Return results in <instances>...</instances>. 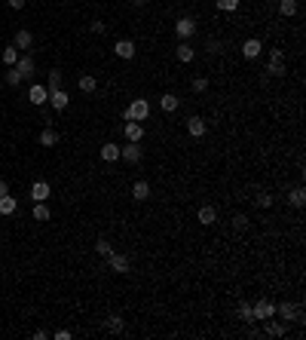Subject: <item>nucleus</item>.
Wrapping results in <instances>:
<instances>
[{
    "label": "nucleus",
    "mask_w": 306,
    "mask_h": 340,
    "mask_svg": "<svg viewBox=\"0 0 306 340\" xmlns=\"http://www.w3.org/2000/svg\"><path fill=\"white\" fill-rule=\"evenodd\" d=\"M114 56H117V59H125V62L135 59V43H132V40H117Z\"/></svg>",
    "instance_id": "ddd939ff"
},
{
    "label": "nucleus",
    "mask_w": 306,
    "mask_h": 340,
    "mask_svg": "<svg viewBox=\"0 0 306 340\" xmlns=\"http://www.w3.org/2000/svg\"><path fill=\"white\" fill-rule=\"evenodd\" d=\"M49 193H52V187H49L46 181H34V184H31V200H34V203H46Z\"/></svg>",
    "instance_id": "9d476101"
},
{
    "label": "nucleus",
    "mask_w": 306,
    "mask_h": 340,
    "mask_svg": "<svg viewBox=\"0 0 306 340\" xmlns=\"http://www.w3.org/2000/svg\"><path fill=\"white\" fill-rule=\"evenodd\" d=\"M12 68L19 70V77H22V80H28V77L34 74V68H37V65H34V59H31V56H19V62H15Z\"/></svg>",
    "instance_id": "9b49d317"
},
{
    "label": "nucleus",
    "mask_w": 306,
    "mask_h": 340,
    "mask_svg": "<svg viewBox=\"0 0 306 340\" xmlns=\"http://www.w3.org/2000/svg\"><path fill=\"white\" fill-rule=\"evenodd\" d=\"M132 3H138V6H144V3H147V0H132Z\"/></svg>",
    "instance_id": "37998d69"
},
{
    "label": "nucleus",
    "mask_w": 306,
    "mask_h": 340,
    "mask_svg": "<svg viewBox=\"0 0 306 340\" xmlns=\"http://www.w3.org/2000/svg\"><path fill=\"white\" fill-rule=\"evenodd\" d=\"M196 221H199L202 227H211L214 221H218V208H214V205H202L199 211H196Z\"/></svg>",
    "instance_id": "f8f14e48"
},
{
    "label": "nucleus",
    "mask_w": 306,
    "mask_h": 340,
    "mask_svg": "<svg viewBox=\"0 0 306 340\" xmlns=\"http://www.w3.org/2000/svg\"><path fill=\"white\" fill-rule=\"evenodd\" d=\"M187 132H190V138H202L205 135V120L202 117H190L187 120Z\"/></svg>",
    "instance_id": "f3484780"
},
{
    "label": "nucleus",
    "mask_w": 306,
    "mask_h": 340,
    "mask_svg": "<svg viewBox=\"0 0 306 340\" xmlns=\"http://www.w3.org/2000/svg\"><path fill=\"white\" fill-rule=\"evenodd\" d=\"M40 144H43V147H56V144H59V132H56V129H43V132H40Z\"/></svg>",
    "instance_id": "a878e982"
},
{
    "label": "nucleus",
    "mask_w": 306,
    "mask_h": 340,
    "mask_svg": "<svg viewBox=\"0 0 306 340\" xmlns=\"http://www.w3.org/2000/svg\"><path fill=\"white\" fill-rule=\"evenodd\" d=\"M9 6H12V9H22V6H25V0H9Z\"/></svg>",
    "instance_id": "a19ab883"
},
{
    "label": "nucleus",
    "mask_w": 306,
    "mask_h": 340,
    "mask_svg": "<svg viewBox=\"0 0 306 340\" xmlns=\"http://www.w3.org/2000/svg\"><path fill=\"white\" fill-rule=\"evenodd\" d=\"M15 208H19V200H15V196H0V214H3V218H9V214H15Z\"/></svg>",
    "instance_id": "a211bd4d"
},
{
    "label": "nucleus",
    "mask_w": 306,
    "mask_h": 340,
    "mask_svg": "<svg viewBox=\"0 0 306 340\" xmlns=\"http://www.w3.org/2000/svg\"><path fill=\"white\" fill-rule=\"evenodd\" d=\"M132 196H135L138 203H144V200H150V184L144 181V178H141V181H135V184H132Z\"/></svg>",
    "instance_id": "6ab92c4d"
},
{
    "label": "nucleus",
    "mask_w": 306,
    "mask_h": 340,
    "mask_svg": "<svg viewBox=\"0 0 306 340\" xmlns=\"http://www.w3.org/2000/svg\"><path fill=\"white\" fill-rule=\"evenodd\" d=\"M125 141H135V144H141V138H144V123H135V120H125Z\"/></svg>",
    "instance_id": "423d86ee"
},
{
    "label": "nucleus",
    "mask_w": 306,
    "mask_h": 340,
    "mask_svg": "<svg viewBox=\"0 0 306 340\" xmlns=\"http://www.w3.org/2000/svg\"><path fill=\"white\" fill-rule=\"evenodd\" d=\"M214 6L221 12H236L239 9V0H214Z\"/></svg>",
    "instance_id": "72a5a7b5"
},
{
    "label": "nucleus",
    "mask_w": 306,
    "mask_h": 340,
    "mask_svg": "<svg viewBox=\"0 0 306 340\" xmlns=\"http://www.w3.org/2000/svg\"><path fill=\"white\" fill-rule=\"evenodd\" d=\"M107 261H111V270H114V273H120V276H125V273L132 270V264H129V258H125V255L111 252V255H107Z\"/></svg>",
    "instance_id": "0eeeda50"
},
{
    "label": "nucleus",
    "mask_w": 306,
    "mask_h": 340,
    "mask_svg": "<svg viewBox=\"0 0 306 340\" xmlns=\"http://www.w3.org/2000/svg\"><path fill=\"white\" fill-rule=\"evenodd\" d=\"M46 89H49V92H56V89H61V70H49Z\"/></svg>",
    "instance_id": "c756f323"
},
{
    "label": "nucleus",
    "mask_w": 306,
    "mask_h": 340,
    "mask_svg": "<svg viewBox=\"0 0 306 340\" xmlns=\"http://www.w3.org/2000/svg\"><path fill=\"white\" fill-rule=\"evenodd\" d=\"M260 52H263V43H260L257 37H248V40L242 43V56H245V59H257Z\"/></svg>",
    "instance_id": "4468645a"
},
{
    "label": "nucleus",
    "mask_w": 306,
    "mask_h": 340,
    "mask_svg": "<svg viewBox=\"0 0 306 340\" xmlns=\"http://www.w3.org/2000/svg\"><path fill=\"white\" fill-rule=\"evenodd\" d=\"M205 89H208V80L205 77H196L193 80V92H205Z\"/></svg>",
    "instance_id": "e433bc0d"
},
{
    "label": "nucleus",
    "mask_w": 306,
    "mask_h": 340,
    "mask_svg": "<svg viewBox=\"0 0 306 340\" xmlns=\"http://www.w3.org/2000/svg\"><path fill=\"white\" fill-rule=\"evenodd\" d=\"M175 34H178V37H181V40L193 37V34H196V22L190 19V15H181V19L175 22Z\"/></svg>",
    "instance_id": "39448f33"
},
{
    "label": "nucleus",
    "mask_w": 306,
    "mask_h": 340,
    "mask_svg": "<svg viewBox=\"0 0 306 340\" xmlns=\"http://www.w3.org/2000/svg\"><path fill=\"white\" fill-rule=\"evenodd\" d=\"M95 89H98V80L92 74H83L80 77V92H95Z\"/></svg>",
    "instance_id": "cd10ccee"
},
{
    "label": "nucleus",
    "mask_w": 306,
    "mask_h": 340,
    "mask_svg": "<svg viewBox=\"0 0 306 340\" xmlns=\"http://www.w3.org/2000/svg\"><path fill=\"white\" fill-rule=\"evenodd\" d=\"M19 83H22V77H19V70L12 68L9 74H6V86H19Z\"/></svg>",
    "instance_id": "4c0bfd02"
},
{
    "label": "nucleus",
    "mask_w": 306,
    "mask_h": 340,
    "mask_svg": "<svg viewBox=\"0 0 306 340\" xmlns=\"http://www.w3.org/2000/svg\"><path fill=\"white\" fill-rule=\"evenodd\" d=\"M122 328H125L122 316H117V313H111V316H107V331H111V334H122Z\"/></svg>",
    "instance_id": "b1692460"
},
{
    "label": "nucleus",
    "mask_w": 306,
    "mask_h": 340,
    "mask_svg": "<svg viewBox=\"0 0 306 340\" xmlns=\"http://www.w3.org/2000/svg\"><path fill=\"white\" fill-rule=\"evenodd\" d=\"M236 313H239L242 322H248V325L254 322V313H251V303H248V300H239V310H236Z\"/></svg>",
    "instance_id": "c85d7f7f"
},
{
    "label": "nucleus",
    "mask_w": 306,
    "mask_h": 340,
    "mask_svg": "<svg viewBox=\"0 0 306 340\" xmlns=\"http://www.w3.org/2000/svg\"><path fill=\"white\" fill-rule=\"evenodd\" d=\"M263 334L266 337H282L285 334V325H282V322H276V316H269V319H263Z\"/></svg>",
    "instance_id": "2eb2a0df"
},
{
    "label": "nucleus",
    "mask_w": 306,
    "mask_h": 340,
    "mask_svg": "<svg viewBox=\"0 0 306 340\" xmlns=\"http://www.w3.org/2000/svg\"><path fill=\"white\" fill-rule=\"evenodd\" d=\"M101 159H104V163H117V159H120V147L114 144V141L101 144Z\"/></svg>",
    "instance_id": "4be33fe9"
},
{
    "label": "nucleus",
    "mask_w": 306,
    "mask_h": 340,
    "mask_svg": "<svg viewBox=\"0 0 306 340\" xmlns=\"http://www.w3.org/2000/svg\"><path fill=\"white\" fill-rule=\"evenodd\" d=\"M159 107H163V114H175L178 107H181V98H178L175 92H166L163 98H159Z\"/></svg>",
    "instance_id": "dca6fc26"
},
{
    "label": "nucleus",
    "mask_w": 306,
    "mask_h": 340,
    "mask_svg": "<svg viewBox=\"0 0 306 340\" xmlns=\"http://www.w3.org/2000/svg\"><path fill=\"white\" fill-rule=\"evenodd\" d=\"M266 74H269V77H285V74H288V68H285V52H282V49H269Z\"/></svg>",
    "instance_id": "f03ea898"
},
{
    "label": "nucleus",
    "mask_w": 306,
    "mask_h": 340,
    "mask_svg": "<svg viewBox=\"0 0 306 340\" xmlns=\"http://www.w3.org/2000/svg\"><path fill=\"white\" fill-rule=\"evenodd\" d=\"M141 156H144V150H141V144H135V141L120 147V159H125V163H141Z\"/></svg>",
    "instance_id": "6e6552de"
},
{
    "label": "nucleus",
    "mask_w": 306,
    "mask_h": 340,
    "mask_svg": "<svg viewBox=\"0 0 306 340\" xmlns=\"http://www.w3.org/2000/svg\"><path fill=\"white\" fill-rule=\"evenodd\" d=\"M175 56H178V62H184V65H190V62L196 59V49H190V43L184 40L181 46H178V52H175Z\"/></svg>",
    "instance_id": "5701e85b"
},
{
    "label": "nucleus",
    "mask_w": 306,
    "mask_h": 340,
    "mask_svg": "<svg viewBox=\"0 0 306 340\" xmlns=\"http://www.w3.org/2000/svg\"><path fill=\"white\" fill-rule=\"evenodd\" d=\"M233 230H236V233L248 230V218H245V214H236V218H233Z\"/></svg>",
    "instance_id": "c9c22d12"
},
{
    "label": "nucleus",
    "mask_w": 306,
    "mask_h": 340,
    "mask_svg": "<svg viewBox=\"0 0 306 340\" xmlns=\"http://www.w3.org/2000/svg\"><path fill=\"white\" fill-rule=\"evenodd\" d=\"M150 117V101L147 98H135L129 107L122 111V120H135V123H144Z\"/></svg>",
    "instance_id": "f257e3e1"
},
{
    "label": "nucleus",
    "mask_w": 306,
    "mask_h": 340,
    "mask_svg": "<svg viewBox=\"0 0 306 340\" xmlns=\"http://www.w3.org/2000/svg\"><path fill=\"white\" fill-rule=\"evenodd\" d=\"M92 34H104V22H92Z\"/></svg>",
    "instance_id": "ea45409f"
},
{
    "label": "nucleus",
    "mask_w": 306,
    "mask_h": 340,
    "mask_svg": "<svg viewBox=\"0 0 306 340\" xmlns=\"http://www.w3.org/2000/svg\"><path fill=\"white\" fill-rule=\"evenodd\" d=\"M279 12L285 15V19H291V15H297V0H279Z\"/></svg>",
    "instance_id": "bb28decb"
},
{
    "label": "nucleus",
    "mask_w": 306,
    "mask_h": 340,
    "mask_svg": "<svg viewBox=\"0 0 306 340\" xmlns=\"http://www.w3.org/2000/svg\"><path fill=\"white\" fill-rule=\"evenodd\" d=\"M254 205H257V208H269V205H273V196H269L266 190H260V193L254 196Z\"/></svg>",
    "instance_id": "f704fd0d"
},
{
    "label": "nucleus",
    "mask_w": 306,
    "mask_h": 340,
    "mask_svg": "<svg viewBox=\"0 0 306 340\" xmlns=\"http://www.w3.org/2000/svg\"><path fill=\"white\" fill-rule=\"evenodd\" d=\"M251 313H254V322H263L269 316H276V303L273 300H257V303H251Z\"/></svg>",
    "instance_id": "20e7f679"
},
{
    "label": "nucleus",
    "mask_w": 306,
    "mask_h": 340,
    "mask_svg": "<svg viewBox=\"0 0 306 340\" xmlns=\"http://www.w3.org/2000/svg\"><path fill=\"white\" fill-rule=\"evenodd\" d=\"M6 193H9V184H6V181H0V196H6Z\"/></svg>",
    "instance_id": "79ce46f5"
},
{
    "label": "nucleus",
    "mask_w": 306,
    "mask_h": 340,
    "mask_svg": "<svg viewBox=\"0 0 306 340\" xmlns=\"http://www.w3.org/2000/svg\"><path fill=\"white\" fill-rule=\"evenodd\" d=\"M67 92H64V89H56V92H49V104L52 107H56V111H64V107H67Z\"/></svg>",
    "instance_id": "412c9836"
},
{
    "label": "nucleus",
    "mask_w": 306,
    "mask_h": 340,
    "mask_svg": "<svg viewBox=\"0 0 306 340\" xmlns=\"http://www.w3.org/2000/svg\"><path fill=\"white\" fill-rule=\"evenodd\" d=\"M34 221H49V205L46 203H34Z\"/></svg>",
    "instance_id": "7c9ffc66"
},
{
    "label": "nucleus",
    "mask_w": 306,
    "mask_h": 340,
    "mask_svg": "<svg viewBox=\"0 0 306 340\" xmlns=\"http://www.w3.org/2000/svg\"><path fill=\"white\" fill-rule=\"evenodd\" d=\"M15 62H19V46H6V49H3V65L12 68Z\"/></svg>",
    "instance_id": "473e14b6"
},
{
    "label": "nucleus",
    "mask_w": 306,
    "mask_h": 340,
    "mask_svg": "<svg viewBox=\"0 0 306 340\" xmlns=\"http://www.w3.org/2000/svg\"><path fill=\"white\" fill-rule=\"evenodd\" d=\"M288 200H291L294 208H303V205H306V190H303V187H294L291 193H288Z\"/></svg>",
    "instance_id": "393cba45"
},
{
    "label": "nucleus",
    "mask_w": 306,
    "mask_h": 340,
    "mask_svg": "<svg viewBox=\"0 0 306 340\" xmlns=\"http://www.w3.org/2000/svg\"><path fill=\"white\" fill-rule=\"evenodd\" d=\"M28 101H31V104H37V107L46 104V101H49V89L40 86V83H34V86L28 89Z\"/></svg>",
    "instance_id": "1a4fd4ad"
},
{
    "label": "nucleus",
    "mask_w": 306,
    "mask_h": 340,
    "mask_svg": "<svg viewBox=\"0 0 306 340\" xmlns=\"http://www.w3.org/2000/svg\"><path fill=\"white\" fill-rule=\"evenodd\" d=\"M52 337H56V340H70V331H67V328H59Z\"/></svg>",
    "instance_id": "58836bf2"
},
{
    "label": "nucleus",
    "mask_w": 306,
    "mask_h": 340,
    "mask_svg": "<svg viewBox=\"0 0 306 340\" xmlns=\"http://www.w3.org/2000/svg\"><path fill=\"white\" fill-rule=\"evenodd\" d=\"M276 313L285 319V322H303V307H294V303H288V300H282V303H276Z\"/></svg>",
    "instance_id": "7ed1b4c3"
},
{
    "label": "nucleus",
    "mask_w": 306,
    "mask_h": 340,
    "mask_svg": "<svg viewBox=\"0 0 306 340\" xmlns=\"http://www.w3.org/2000/svg\"><path fill=\"white\" fill-rule=\"evenodd\" d=\"M95 252H98L101 258H107V255L114 252V245H111V239H104V236H101V239H95Z\"/></svg>",
    "instance_id": "2f4dec72"
},
{
    "label": "nucleus",
    "mask_w": 306,
    "mask_h": 340,
    "mask_svg": "<svg viewBox=\"0 0 306 340\" xmlns=\"http://www.w3.org/2000/svg\"><path fill=\"white\" fill-rule=\"evenodd\" d=\"M12 46H19V49H31L34 46V34L31 31H15V40H12Z\"/></svg>",
    "instance_id": "aec40b11"
}]
</instances>
